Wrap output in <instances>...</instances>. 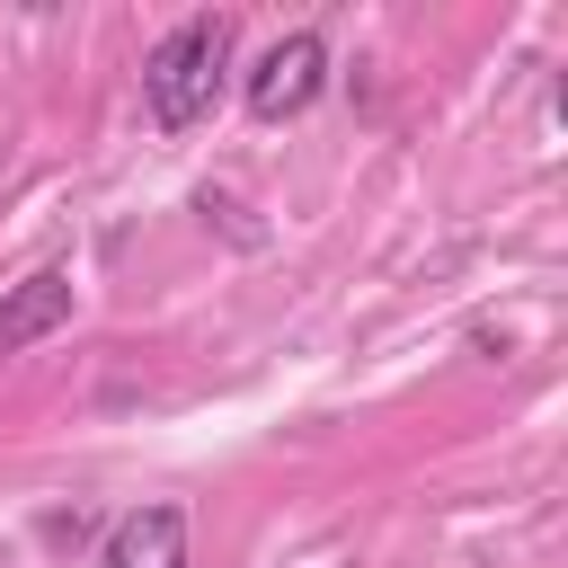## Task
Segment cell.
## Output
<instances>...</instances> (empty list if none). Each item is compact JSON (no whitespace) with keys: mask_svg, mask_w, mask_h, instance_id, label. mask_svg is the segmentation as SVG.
<instances>
[{"mask_svg":"<svg viewBox=\"0 0 568 568\" xmlns=\"http://www.w3.org/2000/svg\"><path fill=\"white\" fill-rule=\"evenodd\" d=\"M98 568H186V506H178V497L133 506V515L106 532Z\"/></svg>","mask_w":568,"mask_h":568,"instance_id":"obj_3","label":"cell"},{"mask_svg":"<svg viewBox=\"0 0 568 568\" xmlns=\"http://www.w3.org/2000/svg\"><path fill=\"white\" fill-rule=\"evenodd\" d=\"M231 44H240V18H231V9H195V18H178V27L142 53V115H151L160 133L204 124L213 98H222Z\"/></svg>","mask_w":568,"mask_h":568,"instance_id":"obj_1","label":"cell"},{"mask_svg":"<svg viewBox=\"0 0 568 568\" xmlns=\"http://www.w3.org/2000/svg\"><path fill=\"white\" fill-rule=\"evenodd\" d=\"M320 89H328V44H320L311 27H293V36H275V44L257 53V71H248V115H257V124H293V115H311Z\"/></svg>","mask_w":568,"mask_h":568,"instance_id":"obj_2","label":"cell"},{"mask_svg":"<svg viewBox=\"0 0 568 568\" xmlns=\"http://www.w3.org/2000/svg\"><path fill=\"white\" fill-rule=\"evenodd\" d=\"M62 320H71V266H36L27 284H9L0 293V364L27 355L36 337H53Z\"/></svg>","mask_w":568,"mask_h":568,"instance_id":"obj_4","label":"cell"}]
</instances>
